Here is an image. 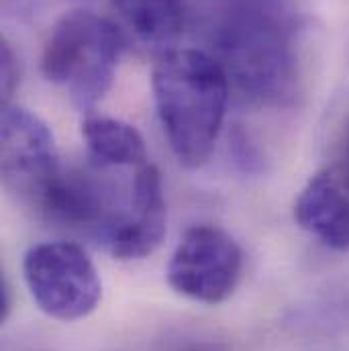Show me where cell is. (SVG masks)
<instances>
[{"label":"cell","mask_w":349,"mask_h":351,"mask_svg":"<svg viewBox=\"0 0 349 351\" xmlns=\"http://www.w3.org/2000/svg\"><path fill=\"white\" fill-rule=\"evenodd\" d=\"M168 231V204L160 170L147 162L133 172L131 194L98 245L121 262L149 258Z\"/></svg>","instance_id":"obj_7"},{"label":"cell","mask_w":349,"mask_h":351,"mask_svg":"<svg viewBox=\"0 0 349 351\" xmlns=\"http://www.w3.org/2000/svg\"><path fill=\"white\" fill-rule=\"evenodd\" d=\"M294 219L323 245L349 252V162L337 160L311 176L296 198Z\"/></svg>","instance_id":"obj_8"},{"label":"cell","mask_w":349,"mask_h":351,"mask_svg":"<svg viewBox=\"0 0 349 351\" xmlns=\"http://www.w3.org/2000/svg\"><path fill=\"white\" fill-rule=\"evenodd\" d=\"M174 351H227L223 346L215 343V341H206V339H198V341H188Z\"/></svg>","instance_id":"obj_13"},{"label":"cell","mask_w":349,"mask_h":351,"mask_svg":"<svg viewBox=\"0 0 349 351\" xmlns=\"http://www.w3.org/2000/svg\"><path fill=\"white\" fill-rule=\"evenodd\" d=\"M156 110L176 160L200 168L210 158L231 98L221 64L204 49L172 47L152 72Z\"/></svg>","instance_id":"obj_2"},{"label":"cell","mask_w":349,"mask_h":351,"mask_svg":"<svg viewBox=\"0 0 349 351\" xmlns=\"http://www.w3.org/2000/svg\"><path fill=\"white\" fill-rule=\"evenodd\" d=\"M213 51L231 94L254 106L282 104L294 94L298 60L292 19L282 0H229L213 27Z\"/></svg>","instance_id":"obj_1"},{"label":"cell","mask_w":349,"mask_h":351,"mask_svg":"<svg viewBox=\"0 0 349 351\" xmlns=\"http://www.w3.org/2000/svg\"><path fill=\"white\" fill-rule=\"evenodd\" d=\"M90 164L100 168H137L149 162L143 135L115 117L90 114L82 121Z\"/></svg>","instance_id":"obj_9"},{"label":"cell","mask_w":349,"mask_h":351,"mask_svg":"<svg viewBox=\"0 0 349 351\" xmlns=\"http://www.w3.org/2000/svg\"><path fill=\"white\" fill-rule=\"evenodd\" d=\"M123 23L149 45H172L184 29L180 0H110Z\"/></svg>","instance_id":"obj_10"},{"label":"cell","mask_w":349,"mask_h":351,"mask_svg":"<svg viewBox=\"0 0 349 351\" xmlns=\"http://www.w3.org/2000/svg\"><path fill=\"white\" fill-rule=\"evenodd\" d=\"M12 308V300H10V284L6 280V276L0 278V323H4L10 315Z\"/></svg>","instance_id":"obj_12"},{"label":"cell","mask_w":349,"mask_h":351,"mask_svg":"<svg viewBox=\"0 0 349 351\" xmlns=\"http://www.w3.org/2000/svg\"><path fill=\"white\" fill-rule=\"evenodd\" d=\"M339 160H346L349 162V123L344 131V141H341V158Z\"/></svg>","instance_id":"obj_14"},{"label":"cell","mask_w":349,"mask_h":351,"mask_svg":"<svg viewBox=\"0 0 349 351\" xmlns=\"http://www.w3.org/2000/svg\"><path fill=\"white\" fill-rule=\"evenodd\" d=\"M0 76H2V100L6 106L10 104V98L21 82V64L6 39H2V47H0Z\"/></svg>","instance_id":"obj_11"},{"label":"cell","mask_w":349,"mask_h":351,"mask_svg":"<svg viewBox=\"0 0 349 351\" xmlns=\"http://www.w3.org/2000/svg\"><path fill=\"white\" fill-rule=\"evenodd\" d=\"M123 47V33L112 21L86 8L70 10L45 41L41 72L78 108L90 110L112 86Z\"/></svg>","instance_id":"obj_3"},{"label":"cell","mask_w":349,"mask_h":351,"mask_svg":"<svg viewBox=\"0 0 349 351\" xmlns=\"http://www.w3.org/2000/svg\"><path fill=\"white\" fill-rule=\"evenodd\" d=\"M241 245L217 225L190 227L168 263V284L180 296L221 304L233 296L243 276Z\"/></svg>","instance_id":"obj_5"},{"label":"cell","mask_w":349,"mask_h":351,"mask_svg":"<svg viewBox=\"0 0 349 351\" xmlns=\"http://www.w3.org/2000/svg\"><path fill=\"white\" fill-rule=\"evenodd\" d=\"M23 278L35 304L56 321L86 319L102 300L98 267L72 241L33 245L23 260Z\"/></svg>","instance_id":"obj_4"},{"label":"cell","mask_w":349,"mask_h":351,"mask_svg":"<svg viewBox=\"0 0 349 351\" xmlns=\"http://www.w3.org/2000/svg\"><path fill=\"white\" fill-rule=\"evenodd\" d=\"M2 182L10 194L37 208L64 170L47 123L25 106L2 108Z\"/></svg>","instance_id":"obj_6"}]
</instances>
